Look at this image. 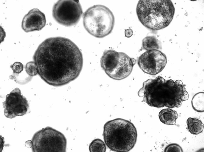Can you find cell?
Segmentation results:
<instances>
[{"label":"cell","mask_w":204,"mask_h":152,"mask_svg":"<svg viewBox=\"0 0 204 152\" xmlns=\"http://www.w3.org/2000/svg\"><path fill=\"white\" fill-rule=\"evenodd\" d=\"M38 74L48 84L66 85L76 79L82 70L83 57L77 45L69 39L48 38L38 46L33 56Z\"/></svg>","instance_id":"1"},{"label":"cell","mask_w":204,"mask_h":152,"mask_svg":"<svg viewBox=\"0 0 204 152\" xmlns=\"http://www.w3.org/2000/svg\"><path fill=\"white\" fill-rule=\"evenodd\" d=\"M138 94L149 106L157 108L179 107L189 97L181 80L174 82L160 76L144 82Z\"/></svg>","instance_id":"2"},{"label":"cell","mask_w":204,"mask_h":152,"mask_svg":"<svg viewBox=\"0 0 204 152\" xmlns=\"http://www.w3.org/2000/svg\"><path fill=\"white\" fill-rule=\"evenodd\" d=\"M136 12L139 20L144 26L152 30H158L170 24L175 8L170 0H140Z\"/></svg>","instance_id":"3"},{"label":"cell","mask_w":204,"mask_h":152,"mask_svg":"<svg viewBox=\"0 0 204 152\" xmlns=\"http://www.w3.org/2000/svg\"><path fill=\"white\" fill-rule=\"evenodd\" d=\"M137 129L131 122L117 118L104 125L103 134L106 145L111 150L128 152L134 147L137 138Z\"/></svg>","instance_id":"4"},{"label":"cell","mask_w":204,"mask_h":152,"mask_svg":"<svg viewBox=\"0 0 204 152\" xmlns=\"http://www.w3.org/2000/svg\"><path fill=\"white\" fill-rule=\"evenodd\" d=\"M115 18L112 12L101 5H94L88 8L83 16V24L86 31L97 38H103L113 30Z\"/></svg>","instance_id":"5"},{"label":"cell","mask_w":204,"mask_h":152,"mask_svg":"<svg viewBox=\"0 0 204 152\" xmlns=\"http://www.w3.org/2000/svg\"><path fill=\"white\" fill-rule=\"evenodd\" d=\"M34 152H64L66 151L67 140L61 132L47 127L36 132L32 139Z\"/></svg>","instance_id":"6"},{"label":"cell","mask_w":204,"mask_h":152,"mask_svg":"<svg viewBox=\"0 0 204 152\" xmlns=\"http://www.w3.org/2000/svg\"><path fill=\"white\" fill-rule=\"evenodd\" d=\"M83 13L79 1L61 0L53 5L52 16L59 24L67 27L76 24Z\"/></svg>","instance_id":"7"},{"label":"cell","mask_w":204,"mask_h":152,"mask_svg":"<svg viewBox=\"0 0 204 152\" xmlns=\"http://www.w3.org/2000/svg\"><path fill=\"white\" fill-rule=\"evenodd\" d=\"M167 63L166 55L157 50L147 51L138 58L137 63L140 69L144 72L152 75L161 72Z\"/></svg>","instance_id":"8"},{"label":"cell","mask_w":204,"mask_h":152,"mask_svg":"<svg viewBox=\"0 0 204 152\" xmlns=\"http://www.w3.org/2000/svg\"><path fill=\"white\" fill-rule=\"evenodd\" d=\"M3 106L5 115L11 119L25 115L29 109L28 101L18 88H15L6 95Z\"/></svg>","instance_id":"9"},{"label":"cell","mask_w":204,"mask_h":152,"mask_svg":"<svg viewBox=\"0 0 204 152\" xmlns=\"http://www.w3.org/2000/svg\"><path fill=\"white\" fill-rule=\"evenodd\" d=\"M45 14L38 9L33 8L23 17L21 23L22 29L26 32L42 30L45 25Z\"/></svg>","instance_id":"10"},{"label":"cell","mask_w":204,"mask_h":152,"mask_svg":"<svg viewBox=\"0 0 204 152\" xmlns=\"http://www.w3.org/2000/svg\"><path fill=\"white\" fill-rule=\"evenodd\" d=\"M100 64L106 73L113 79L121 67L120 52L112 49L105 51L101 57Z\"/></svg>","instance_id":"11"},{"label":"cell","mask_w":204,"mask_h":152,"mask_svg":"<svg viewBox=\"0 0 204 152\" xmlns=\"http://www.w3.org/2000/svg\"><path fill=\"white\" fill-rule=\"evenodd\" d=\"M178 117L176 111L170 108L162 109L159 113L160 121L163 123L167 125H175Z\"/></svg>","instance_id":"12"},{"label":"cell","mask_w":204,"mask_h":152,"mask_svg":"<svg viewBox=\"0 0 204 152\" xmlns=\"http://www.w3.org/2000/svg\"><path fill=\"white\" fill-rule=\"evenodd\" d=\"M142 47L143 49L148 51L151 50H160L162 44L160 40L154 36H147L142 40Z\"/></svg>","instance_id":"13"},{"label":"cell","mask_w":204,"mask_h":152,"mask_svg":"<svg viewBox=\"0 0 204 152\" xmlns=\"http://www.w3.org/2000/svg\"><path fill=\"white\" fill-rule=\"evenodd\" d=\"M186 124L188 130L193 134H198L202 132L203 130V124L197 118H189L187 120Z\"/></svg>","instance_id":"14"},{"label":"cell","mask_w":204,"mask_h":152,"mask_svg":"<svg viewBox=\"0 0 204 152\" xmlns=\"http://www.w3.org/2000/svg\"><path fill=\"white\" fill-rule=\"evenodd\" d=\"M192 107L195 111H204V93L200 92L195 94L192 100Z\"/></svg>","instance_id":"15"},{"label":"cell","mask_w":204,"mask_h":152,"mask_svg":"<svg viewBox=\"0 0 204 152\" xmlns=\"http://www.w3.org/2000/svg\"><path fill=\"white\" fill-rule=\"evenodd\" d=\"M89 149L90 152H105L106 147L105 143L102 140L96 139L91 143Z\"/></svg>","instance_id":"16"},{"label":"cell","mask_w":204,"mask_h":152,"mask_svg":"<svg viewBox=\"0 0 204 152\" xmlns=\"http://www.w3.org/2000/svg\"><path fill=\"white\" fill-rule=\"evenodd\" d=\"M25 69L26 73L31 77L38 74L37 68L34 61L27 63Z\"/></svg>","instance_id":"17"},{"label":"cell","mask_w":204,"mask_h":152,"mask_svg":"<svg viewBox=\"0 0 204 152\" xmlns=\"http://www.w3.org/2000/svg\"><path fill=\"white\" fill-rule=\"evenodd\" d=\"M13 73L19 74L23 70V65L20 62H16L10 66Z\"/></svg>","instance_id":"18"},{"label":"cell","mask_w":204,"mask_h":152,"mask_svg":"<svg viewBox=\"0 0 204 152\" xmlns=\"http://www.w3.org/2000/svg\"><path fill=\"white\" fill-rule=\"evenodd\" d=\"M164 152H183L181 147L176 144H169L165 148Z\"/></svg>","instance_id":"19"},{"label":"cell","mask_w":204,"mask_h":152,"mask_svg":"<svg viewBox=\"0 0 204 152\" xmlns=\"http://www.w3.org/2000/svg\"><path fill=\"white\" fill-rule=\"evenodd\" d=\"M125 34L126 37L129 38L132 36L133 32L131 29H128L125 31Z\"/></svg>","instance_id":"20"},{"label":"cell","mask_w":204,"mask_h":152,"mask_svg":"<svg viewBox=\"0 0 204 152\" xmlns=\"http://www.w3.org/2000/svg\"><path fill=\"white\" fill-rule=\"evenodd\" d=\"M25 146L28 148H32L33 146V143L32 141L30 140H28L25 141Z\"/></svg>","instance_id":"21"}]
</instances>
